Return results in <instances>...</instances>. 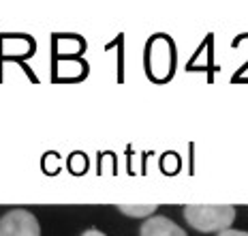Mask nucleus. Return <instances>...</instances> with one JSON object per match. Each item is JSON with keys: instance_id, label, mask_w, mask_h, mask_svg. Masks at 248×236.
Listing matches in <instances>:
<instances>
[{"instance_id": "7ed1b4c3", "label": "nucleus", "mask_w": 248, "mask_h": 236, "mask_svg": "<svg viewBox=\"0 0 248 236\" xmlns=\"http://www.w3.org/2000/svg\"><path fill=\"white\" fill-rule=\"evenodd\" d=\"M141 236H186V232L167 217H152L141 225Z\"/></svg>"}, {"instance_id": "423d86ee", "label": "nucleus", "mask_w": 248, "mask_h": 236, "mask_svg": "<svg viewBox=\"0 0 248 236\" xmlns=\"http://www.w3.org/2000/svg\"><path fill=\"white\" fill-rule=\"evenodd\" d=\"M81 236H105V234L99 232V230H94V228H92V230H86V232L81 234Z\"/></svg>"}, {"instance_id": "20e7f679", "label": "nucleus", "mask_w": 248, "mask_h": 236, "mask_svg": "<svg viewBox=\"0 0 248 236\" xmlns=\"http://www.w3.org/2000/svg\"><path fill=\"white\" fill-rule=\"evenodd\" d=\"M118 210L131 217H148L156 210V204H118Z\"/></svg>"}, {"instance_id": "f03ea898", "label": "nucleus", "mask_w": 248, "mask_h": 236, "mask_svg": "<svg viewBox=\"0 0 248 236\" xmlns=\"http://www.w3.org/2000/svg\"><path fill=\"white\" fill-rule=\"evenodd\" d=\"M0 236H41V228L32 213L15 208L0 219Z\"/></svg>"}, {"instance_id": "39448f33", "label": "nucleus", "mask_w": 248, "mask_h": 236, "mask_svg": "<svg viewBox=\"0 0 248 236\" xmlns=\"http://www.w3.org/2000/svg\"><path fill=\"white\" fill-rule=\"evenodd\" d=\"M218 236H248V232H242V230H223Z\"/></svg>"}, {"instance_id": "f257e3e1", "label": "nucleus", "mask_w": 248, "mask_h": 236, "mask_svg": "<svg viewBox=\"0 0 248 236\" xmlns=\"http://www.w3.org/2000/svg\"><path fill=\"white\" fill-rule=\"evenodd\" d=\"M186 221L199 232H223L229 230L235 219V208L231 204H186Z\"/></svg>"}]
</instances>
